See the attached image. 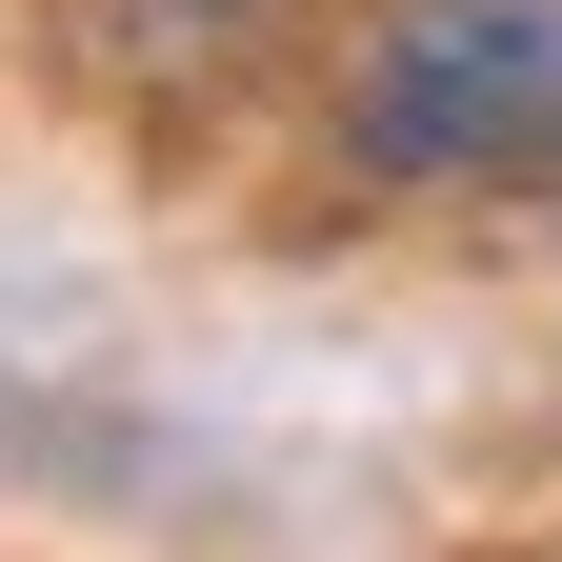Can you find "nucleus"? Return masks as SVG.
Segmentation results:
<instances>
[{
    "label": "nucleus",
    "instance_id": "2",
    "mask_svg": "<svg viewBox=\"0 0 562 562\" xmlns=\"http://www.w3.org/2000/svg\"><path fill=\"white\" fill-rule=\"evenodd\" d=\"M302 41H322V0H101V60L161 81V101H222V81H261Z\"/></svg>",
    "mask_w": 562,
    "mask_h": 562
},
{
    "label": "nucleus",
    "instance_id": "1",
    "mask_svg": "<svg viewBox=\"0 0 562 562\" xmlns=\"http://www.w3.org/2000/svg\"><path fill=\"white\" fill-rule=\"evenodd\" d=\"M322 140L382 201L562 181V0H362L341 81H322Z\"/></svg>",
    "mask_w": 562,
    "mask_h": 562
}]
</instances>
